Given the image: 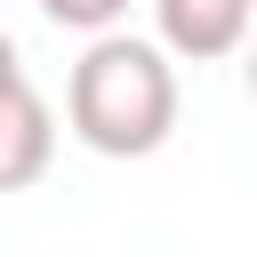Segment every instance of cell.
Wrapping results in <instances>:
<instances>
[{
    "label": "cell",
    "instance_id": "5b68a950",
    "mask_svg": "<svg viewBox=\"0 0 257 257\" xmlns=\"http://www.w3.org/2000/svg\"><path fill=\"white\" fill-rule=\"evenodd\" d=\"M249 96H257V40H249Z\"/></svg>",
    "mask_w": 257,
    "mask_h": 257
},
{
    "label": "cell",
    "instance_id": "277c9868",
    "mask_svg": "<svg viewBox=\"0 0 257 257\" xmlns=\"http://www.w3.org/2000/svg\"><path fill=\"white\" fill-rule=\"evenodd\" d=\"M40 16L64 24V32H96V40H104V32L128 16V0H40Z\"/></svg>",
    "mask_w": 257,
    "mask_h": 257
},
{
    "label": "cell",
    "instance_id": "7a4b0ae2",
    "mask_svg": "<svg viewBox=\"0 0 257 257\" xmlns=\"http://www.w3.org/2000/svg\"><path fill=\"white\" fill-rule=\"evenodd\" d=\"M0 64H8V72H0V88H8V112H0V193H24V185H40V169H48V153H56V120H48L24 56L8 48Z\"/></svg>",
    "mask_w": 257,
    "mask_h": 257
},
{
    "label": "cell",
    "instance_id": "3957f363",
    "mask_svg": "<svg viewBox=\"0 0 257 257\" xmlns=\"http://www.w3.org/2000/svg\"><path fill=\"white\" fill-rule=\"evenodd\" d=\"M153 24H161V48L185 56V64H217L233 48H249L257 32V0H153Z\"/></svg>",
    "mask_w": 257,
    "mask_h": 257
},
{
    "label": "cell",
    "instance_id": "6da1fadb",
    "mask_svg": "<svg viewBox=\"0 0 257 257\" xmlns=\"http://www.w3.org/2000/svg\"><path fill=\"white\" fill-rule=\"evenodd\" d=\"M64 120L88 153L104 161H145L169 145L177 128V72H169V48L161 40H137V32H104L88 40V56L72 64L64 80Z\"/></svg>",
    "mask_w": 257,
    "mask_h": 257
}]
</instances>
